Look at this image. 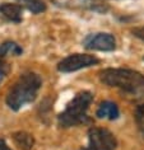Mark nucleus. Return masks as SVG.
<instances>
[{
    "label": "nucleus",
    "instance_id": "1",
    "mask_svg": "<svg viewBox=\"0 0 144 150\" xmlns=\"http://www.w3.org/2000/svg\"><path fill=\"white\" fill-rule=\"evenodd\" d=\"M100 80L111 88H116L130 99L144 98V75L131 69L108 67L100 71Z\"/></svg>",
    "mask_w": 144,
    "mask_h": 150
},
{
    "label": "nucleus",
    "instance_id": "2",
    "mask_svg": "<svg viewBox=\"0 0 144 150\" xmlns=\"http://www.w3.org/2000/svg\"><path fill=\"white\" fill-rule=\"evenodd\" d=\"M42 85L40 75L32 71L23 73L12 85L6 94V104L13 111H18L26 104L32 103L36 99Z\"/></svg>",
    "mask_w": 144,
    "mask_h": 150
},
{
    "label": "nucleus",
    "instance_id": "3",
    "mask_svg": "<svg viewBox=\"0 0 144 150\" xmlns=\"http://www.w3.org/2000/svg\"><path fill=\"white\" fill-rule=\"evenodd\" d=\"M93 100V94L91 92H79L69 103L66 108L59 115L58 121L61 127H73L88 122L87 111Z\"/></svg>",
    "mask_w": 144,
    "mask_h": 150
},
{
    "label": "nucleus",
    "instance_id": "4",
    "mask_svg": "<svg viewBox=\"0 0 144 150\" xmlns=\"http://www.w3.org/2000/svg\"><path fill=\"white\" fill-rule=\"evenodd\" d=\"M116 137L111 131L102 127H91L88 130V146L82 150H115Z\"/></svg>",
    "mask_w": 144,
    "mask_h": 150
},
{
    "label": "nucleus",
    "instance_id": "5",
    "mask_svg": "<svg viewBox=\"0 0 144 150\" xmlns=\"http://www.w3.org/2000/svg\"><path fill=\"white\" fill-rule=\"evenodd\" d=\"M100 62L96 56L87 54H73L68 57L63 59L58 64V70L61 73H73V71L97 65Z\"/></svg>",
    "mask_w": 144,
    "mask_h": 150
},
{
    "label": "nucleus",
    "instance_id": "6",
    "mask_svg": "<svg viewBox=\"0 0 144 150\" xmlns=\"http://www.w3.org/2000/svg\"><path fill=\"white\" fill-rule=\"evenodd\" d=\"M83 46L87 50L94 51H113L116 48V40L111 33H92L83 41Z\"/></svg>",
    "mask_w": 144,
    "mask_h": 150
},
{
    "label": "nucleus",
    "instance_id": "7",
    "mask_svg": "<svg viewBox=\"0 0 144 150\" xmlns=\"http://www.w3.org/2000/svg\"><path fill=\"white\" fill-rule=\"evenodd\" d=\"M22 6L21 4H10V3H4L0 4V14L13 23H21L22 22Z\"/></svg>",
    "mask_w": 144,
    "mask_h": 150
},
{
    "label": "nucleus",
    "instance_id": "8",
    "mask_svg": "<svg viewBox=\"0 0 144 150\" xmlns=\"http://www.w3.org/2000/svg\"><path fill=\"white\" fill-rule=\"evenodd\" d=\"M96 115L98 118H106V120H110V121H113V120H116L119 117L120 112H119V108H117L116 103L110 102V100H105V102H102L98 106Z\"/></svg>",
    "mask_w": 144,
    "mask_h": 150
},
{
    "label": "nucleus",
    "instance_id": "9",
    "mask_svg": "<svg viewBox=\"0 0 144 150\" xmlns=\"http://www.w3.org/2000/svg\"><path fill=\"white\" fill-rule=\"evenodd\" d=\"M13 139H14V141H16V144L19 146L22 150H31L33 144H35L33 136L28 132H24V131L16 132L13 135Z\"/></svg>",
    "mask_w": 144,
    "mask_h": 150
},
{
    "label": "nucleus",
    "instance_id": "10",
    "mask_svg": "<svg viewBox=\"0 0 144 150\" xmlns=\"http://www.w3.org/2000/svg\"><path fill=\"white\" fill-rule=\"evenodd\" d=\"M18 3L33 14H38L46 10V4L43 0H18Z\"/></svg>",
    "mask_w": 144,
    "mask_h": 150
},
{
    "label": "nucleus",
    "instance_id": "11",
    "mask_svg": "<svg viewBox=\"0 0 144 150\" xmlns=\"http://www.w3.org/2000/svg\"><path fill=\"white\" fill-rule=\"evenodd\" d=\"M22 52H23L22 47L18 46L16 42L8 41L0 46V57H5L8 55H21Z\"/></svg>",
    "mask_w": 144,
    "mask_h": 150
},
{
    "label": "nucleus",
    "instance_id": "12",
    "mask_svg": "<svg viewBox=\"0 0 144 150\" xmlns=\"http://www.w3.org/2000/svg\"><path fill=\"white\" fill-rule=\"evenodd\" d=\"M135 122L138 129L140 130V132L144 135V104L136 107L135 110Z\"/></svg>",
    "mask_w": 144,
    "mask_h": 150
},
{
    "label": "nucleus",
    "instance_id": "13",
    "mask_svg": "<svg viewBox=\"0 0 144 150\" xmlns=\"http://www.w3.org/2000/svg\"><path fill=\"white\" fill-rule=\"evenodd\" d=\"M131 32H133V35H134L135 37H138L139 40L144 41V27H138V28H134Z\"/></svg>",
    "mask_w": 144,
    "mask_h": 150
},
{
    "label": "nucleus",
    "instance_id": "14",
    "mask_svg": "<svg viewBox=\"0 0 144 150\" xmlns=\"http://www.w3.org/2000/svg\"><path fill=\"white\" fill-rule=\"evenodd\" d=\"M0 150H12V149L6 145V142L3 139H0Z\"/></svg>",
    "mask_w": 144,
    "mask_h": 150
},
{
    "label": "nucleus",
    "instance_id": "15",
    "mask_svg": "<svg viewBox=\"0 0 144 150\" xmlns=\"http://www.w3.org/2000/svg\"><path fill=\"white\" fill-rule=\"evenodd\" d=\"M5 73H6V70H4V65H3V64H0V80L4 78Z\"/></svg>",
    "mask_w": 144,
    "mask_h": 150
}]
</instances>
